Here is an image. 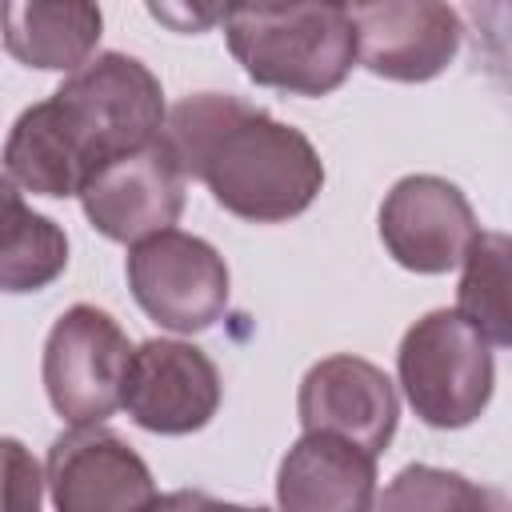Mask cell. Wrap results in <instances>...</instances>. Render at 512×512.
<instances>
[{
  "instance_id": "obj_1",
  "label": "cell",
  "mask_w": 512,
  "mask_h": 512,
  "mask_svg": "<svg viewBox=\"0 0 512 512\" xmlns=\"http://www.w3.org/2000/svg\"><path fill=\"white\" fill-rule=\"evenodd\" d=\"M164 88L148 64L96 52L48 100L24 108L4 140V168L36 196H80L84 180L164 128Z\"/></svg>"
},
{
  "instance_id": "obj_2",
  "label": "cell",
  "mask_w": 512,
  "mask_h": 512,
  "mask_svg": "<svg viewBox=\"0 0 512 512\" xmlns=\"http://www.w3.org/2000/svg\"><path fill=\"white\" fill-rule=\"evenodd\" d=\"M184 180H200L212 200L248 224H284L312 208L324 188L316 144L232 92L180 100L160 128Z\"/></svg>"
},
{
  "instance_id": "obj_3",
  "label": "cell",
  "mask_w": 512,
  "mask_h": 512,
  "mask_svg": "<svg viewBox=\"0 0 512 512\" xmlns=\"http://www.w3.org/2000/svg\"><path fill=\"white\" fill-rule=\"evenodd\" d=\"M224 40L252 84L288 96H328L356 64L344 4H236L224 8Z\"/></svg>"
},
{
  "instance_id": "obj_4",
  "label": "cell",
  "mask_w": 512,
  "mask_h": 512,
  "mask_svg": "<svg viewBox=\"0 0 512 512\" xmlns=\"http://www.w3.org/2000/svg\"><path fill=\"white\" fill-rule=\"evenodd\" d=\"M396 372L412 412L428 428H464L480 420L496 384L492 344L456 308H436L404 332Z\"/></svg>"
},
{
  "instance_id": "obj_5",
  "label": "cell",
  "mask_w": 512,
  "mask_h": 512,
  "mask_svg": "<svg viewBox=\"0 0 512 512\" xmlns=\"http://www.w3.org/2000/svg\"><path fill=\"white\" fill-rule=\"evenodd\" d=\"M132 360L128 332L92 304H72L56 316L44 340V392L60 420L72 428L104 424L120 408L124 372Z\"/></svg>"
},
{
  "instance_id": "obj_6",
  "label": "cell",
  "mask_w": 512,
  "mask_h": 512,
  "mask_svg": "<svg viewBox=\"0 0 512 512\" xmlns=\"http://www.w3.org/2000/svg\"><path fill=\"white\" fill-rule=\"evenodd\" d=\"M124 272L144 316L168 332H204L228 308V264L192 232L168 228L132 244Z\"/></svg>"
},
{
  "instance_id": "obj_7",
  "label": "cell",
  "mask_w": 512,
  "mask_h": 512,
  "mask_svg": "<svg viewBox=\"0 0 512 512\" xmlns=\"http://www.w3.org/2000/svg\"><path fill=\"white\" fill-rule=\"evenodd\" d=\"M80 204L88 224L116 240V244H140L156 232H168L184 212V176L164 148V140H148L124 156H112L100 164L84 188Z\"/></svg>"
},
{
  "instance_id": "obj_8",
  "label": "cell",
  "mask_w": 512,
  "mask_h": 512,
  "mask_svg": "<svg viewBox=\"0 0 512 512\" xmlns=\"http://www.w3.org/2000/svg\"><path fill=\"white\" fill-rule=\"evenodd\" d=\"M44 484L56 512H140L156 484L140 452L104 424H80L52 440Z\"/></svg>"
},
{
  "instance_id": "obj_9",
  "label": "cell",
  "mask_w": 512,
  "mask_h": 512,
  "mask_svg": "<svg viewBox=\"0 0 512 512\" xmlns=\"http://www.w3.org/2000/svg\"><path fill=\"white\" fill-rule=\"evenodd\" d=\"M120 408L156 436L200 432L220 408V372L196 344L144 340L132 348Z\"/></svg>"
},
{
  "instance_id": "obj_10",
  "label": "cell",
  "mask_w": 512,
  "mask_h": 512,
  "mask_svg": "<svg viewBox=\"0 0 512 512\" xmlns=\"http://www.w3.org/2000/svg\"><path fill=\"white\" fill-rule=\"evenodd\" d=\"M356 60L384 80L424 84L460 52V16L436 0H376L348 8Z\"/></svg>"
},
{
  "instance_id": "obj_11",
  "label": "cell",
  "mask_w": 512,
  "mask_h": 512,
  "mask_svg": "<svg viewBox=\"0 0 512 512\" xmlns=\"http://www.w3.org/2000/svg\"><path fill=\"white\" fill-rule=\"evenodd\" d=\"M476 236L480 224L468 196L444 176H404L380 204V240L408 272H452Z\"/></svg>"
},
{
  "instance_id": "obj_12",
  "label": "cell",
  "mask_w": 512,
  "mask_h": 512,
  "mask_svg": "<svg viewBox=\"0 0 512 512\" xmlns=\"http://www.w3.org/2000/svg\"><path fill=\"white\" fill-rule=\"evenodd\" d=\"M296 416L304 432H324L356 444L368 456H380L400 420V400L384 368L360 356H324L316 360L296 392Z\"/></svg>"
},
{
  "instance_id": "obj_13",
  "label": "cell",
  "mask_w": 512,
  "mask_h": 512,
  "mask_svg": "<svg viewBox=\"0 0 512 512\" xmlns=\"http://www.w3.org/2000/svg\"><path fill=\"white\" fill-rule=\"evenodd\" d=\"M280 512H372L376 456L324 432H304L276 468Z\"/></svg>"
},
{
  "instance_id": "obj_14",
  "label": "cell",
  "mask_w": 512,
  "mask_h": 512,
  "mask_svg": "<svg viewBox=\"0 0 512 512\" xmlns=\"http://www.w3.org/2000/svg\"><path fill=\"white\" fill-rule=\"evenodd\" d=\"M100 28H104L100 8L84 0H68V4L4 0L0 4V40L8 56L44 72L72 76L76 68H84L100 44Z\"/></svg>"
},
{
  "instance_id": "obj_15",
  "label": "cell",
  "mask_w": 512,
  "mask_h": 512,
  "mask_svg": "<svg viewBox=\"0 0 512 512\" xmlns=\"http://www.w3.org/2000/svg\"><path fill=\"white\" fill-rule=\"evenodd\" d=\"M68 268L64 228L32 212L20 188L0 172V292H40Z\"/></svg>"
},
{
  "instance_id": "obj_16",
  "label": "cell",
  "mask_w": 512,
  "mask_h": 512,
  "mask_svg": "<svg viewBox=\"0 0 512 512\" xmlns=\"http://www.w3.org/2000/svg\"><path fill=\"white\" fill-rule=\"evenodd\" d=\"M508 256L512 244L504 232H480L464 252V276L456 288V312L492 344H512V316H508Z\"/></svg>"
},
{
  "instance_id": "obj_17",
  "label": "cell",
  "mask_w": 512,
  "mask_h": 512,
  "mask_svg": "<svg viewBox=\"0 0 512 512\" xmlns=\"http://www.w3.org/2000/svg\"><path fill=\"white\" fill-rule=\"evenodd\" d=\"M372 512H512V504L500 488L476 484L460 472L408 464L384 484Z\"/></svg>"
},
{
  "instance_id": "obj_18",
  "label": "cell",
  "mask_w": 512,
  "mask_h": 512,
  "mask_svg": "<svg viewBox=\"0 0 512 512\" xmlns=\"http://www.w3.org/2000/svg\"><path fill=\"white\" fill-rule=\"evenodd\" d=\"M44 476L36 456L16 440L0 436V512H40Z\"/></svg>"
},
{
  "instance_id": "obj_19",
  "label": "cell",
  "mask_w": 512,
  "mask_h": 512,
  "mask_svg": "<svg viewBox=\"0 0 512 512\" xmlns=\"http://www.w3.org/2000/svg\"><path fill=\"white\" fill-rule=\"evenodd\" d=\"M148 12L156 20H168L176 32H200L212 20H224V8H204V12H188V8H164V4H148Z\"/></svg>"
},
{
  "instance_id": "obj_20",
  "label": "cell",
  "mask_w": 512,
  "mask_h": 512,
  "mask_svg": "<svg viewBox=\"0 0 512 512\" xmlns=\"http://www.w3.org/2000/svg\"><path fill=\"white\" fill-rule=\"evenodd\" d=\"M208 496L204 492H192V488H180V492H164L156 496L152 504H144L140 512H204Z\"/></svg>"
},
{
  "instance_id": "obj_21",
  "label": "cell",
  "mask_w": 512,
  "mask_h": 512,
  "mask_svg": "<svg viewBox=\"0 0 512 512\" xmlns=\"http://www.w3.org/2000/svg\"><path fill=\"white\" fill-rule=\"evenodd\" d=\"M204 512H268V508H248V504H224V500H212V496H208Z\"/></svg>"
}]
</instances>
